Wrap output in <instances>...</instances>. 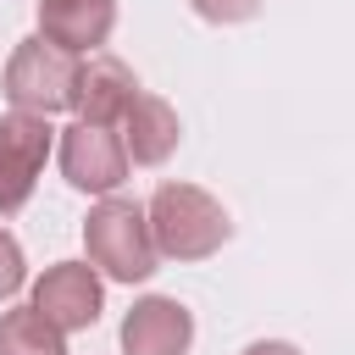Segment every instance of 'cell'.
I'll list each match as a JSON object with an SVG mask.
<instances>
[{
    "label": "cell",
    "mask_w": 355,
    "mask_h": 355,
    "mask_svg": "<svg viewBox=\"0 0 355 355\" xmlns=\"http://www.w3.org/2000/svg\"><path fill=\"white\" fill-rule=\"evenodd\" d=\"M144 222H150L155 255H166V261H205L233 233L222 200L205 194L200 183H161L144 205Z\"/></svg>",
    "instance_id": "1"
},
{
    "label": "cell",
    "mask_w": 355,
    "mask_h": 355,
    "mask_svg": "<svg viewBox=\"0 0 355 355\" xmlns=\"http://www.w3.org/2000/svg\"><path fill=\"white\" fill-rule=\"evenodd\" d=\"M83 250H89V266L111 283H144L155 272V244H150V222H144V205L133 200H116L105 194L89 222H83Z\"/></svg>",
    "instance_id": "2"
},
{
    "label": "cell",
    "mask_w": 355,
    "mask_h": 355,
    "mask_svg": "<svg viewBox=\"0 0 355 355\" xmlns=\"http://www.w3.org/2000/svg\"><path fill=\"white\" fill-rule=\"evenodd\" d=\"M78 72H83V55H72V50H61V44L33 33L6 61V100H11V111H28V116L72 111Z\"/></svg>",
    "instance_id": "3"
},
{
    "label": "cell",
    "mask_w": 355,
    "mask_h": 355,
    "mask_svg": "<svg viewBox=\"0 0 355 355\" xmlns=\"http://www.w3.org/2000/svg\"><path fill=\"white\" fill-rule=\"evenodd\" d=\"M50 144H55V128L44 116H28V111L0 116V216L22 211L33 200L39 172L50 161Z\"/></svg>",
    "instance_id": "4"
},
{
    "label": "cell",
    "mask_w": 355,
    "mask_h": 355,
    "mask_svg": "<svg viewBox=\"0 0 355 355\" xmlns=\"http://www.w3.org/2000/svg\"><path fill=\"white\" fill-rule=\"evenodd\" d=\"M61 178L83 194H111L122 178H128V150H122V133L116 128H100V122H72L61 128Z\"/></svg>",
    "instance_id": "5"
},
{
    "label": "cell",
    "mask_w": 355,
    "mask_h": 355,
    "mask_svg": "<svg viewBox=\"0 0 355 355\" xmlns=\"http://www.w3.org/2000/svg\"><path fill=\"white\" fill-rule=\"evenodd\" d=\"M44 322H55L61 333H78V327H94L100 322V305H105V288H100V272L89 261H55L44 266V277L33 283V300H28Z\"/></svg>",
    "instance_id": "6"
},
{
    "label": "cell",
    "mask_w": 355,
    "mask_h": 355,
    "mask_svg": "<svg viewBox=\"0 0 355 355\" xmlns=\"http://www.w3.org/2000/svg\"><path fill=\"white\" fill-rule=\"evenodd\" d=\"M194 344V316L183 300L150 294L122 316V355H189Z\"/></svg>",
    "instance_id": "7"
},
{
    "label": "cell",
    "mask_w": 355,
    "mask_h": 355,
    "mask_svg": "<svg viewBox=\"0 0 355 355\" xmlns=\"http://www.w3.org/2000/svg\"><path fill=\"white\" fill-rule=\"evenodd\" d=\"M116 28V0H39V39L89 55L111 39Z\"/></svg>",
    "instance_id": "8"
},
{
    "label": "cell",
    "mask_w": 355,
    "mask_h": 355,
    "mask_svg": "<svg viewBox=\"0 0 355 355\" xmlns=\"http://www.w3.org/2000/svg\"><path fill=\"white\" fill-rule=\"evenodd\" d=\"M116 133H122V150H128L133 166H161V161L178 150V133H183V128H178V111H172L161 94L139 89V94L128 100Z\"/></svg>",
    "instance_id": "9"
},
{
    "label": "cell",
    "mask_w": 355,
    "mask_h": 355,
    "mask_svg": "<svg viewBox=\"0 0 355 355\" xmlns=\"http://www.w3.org/2000/svg\"><path fill=\"white\" fill-rule=\"evenodd\" d=\"M133 94H139V78H133V72H128L116 55H94V61H83V72H78V94H72V111H78V122H100V128H116Z\"/></svg>",
    "instance_id": "10"
},
{
    "label": "cell",
    "mask_w": 355,
    "mask_h": 355,
    "mask_svg": "<svg viewBox=\"0 0 355 355\" xmlns=\"http://www.w3.org/2000/svg\"><path fill=\"white\" fill-rule=\"evenodd\" d=\"M0 355H67V333L33 305H17L0 316Z\"/></svg>",
    "instance_id": "11"
},
{
    "label": "cell",
    "mask_w": 355,
    "mask_h": 355,
    "mask_svg": "<svg viewBox=\"0 0 355 355\" xmlns=\"http://www.w3.org/2000/svg\"><path fill=\"white\" fill-rule=\"evenodd\" d=\"M189 6H194V17H205L216 28H233V22H250L266 0H189Z\"/></svg>",
    "instance_id": "12"
},
{
    "label": "cell",
    "mask_w": 355,
    "mask_h": 355,
    "mask_svg": "<svg viewBox=\"0 0 355 355\" xmlns=\"http://www.w3.org/2000/svg\"><path fill=\"white\" fill-rule=\"evenodd\" d=\"M28 283V261H22V244L0 227V300H11L17 288Z\"/></svg>",
    "instance_id": "13"
},
{
    "label": "cell",
    "mask_w": 355,
    "mask_h": 355,
    "mask_svg": "<svg viewBox=\"0 0 355 355\" xmlns=\"http://www.w3.org/2000/svg\"><path fill=\"white\" fill-rule=\"evenodd\" d=\"M244 355H300L294 344H283V338H261V344H250Z\"/></svg>",
    "instance_id": "14"
}]
</instances>
